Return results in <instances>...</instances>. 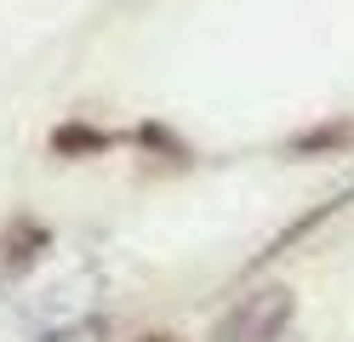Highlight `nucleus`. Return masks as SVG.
<instances>
[{
    "label": "nucleus",
    "instance_id": "nucleus-1",
    "mask_svg": "<svg viewBox=\"0 0 354 342\" xmlns=\"http://www.w3.org/2000/svg\"><path fill=\"white\" fill-rule=\"evenodd\" d=\"M286 325H292V291L286 285H257L252 296H240V303L217 319L212 342H280Z\"/></svg>",
    "mask_w": 354,
    "mask_h": 342
},
{
    "label": "nucleus",
    "instance_id": "nucleus-2",
    "mask_svg": "<svg viewBox=\"0 0 354 342\" xmlns=\"http://www.w3.org/2000/svg\"><path fill=\"white\" fill-rule=\"evenodd\" d=\"M115 137L109 131H92V126H57L52 131V149L57 154H97V149H109Z\"/></svg>",
    "mask_w": 354,
    "mask_h": 342
},
{
    "label": "nucleus",
    "instance_id": "nucleus-3",
    "mask_svg": "<svg viewBox=\"0 0 354 342\" xmlns=\"http://www.w3.org/2000/svg\"><path fill=\"white\" fill-rule=\"evenodd\" d=\"M348 137H354L348 120H331V126H320V131H303L292 149H297V154H315V149H337V143H348Z\"/></svg>",
    "mask_w": 354,
    "mask_h": 342
},
{
    "label": "nucleus",
    "instance_id": "nucleus-4",
    "mask_svg": "<svg viewBox=\"0 0 354 342\" xmlns=\"http://www.w3.org/2000/svg\"><path fill=\"white\" fill-rule=\"evenodd\" d=\"M138 342H183V336H166V331H149V336H138Z\"/></svg>",
    "mask_w": 354,
    "mask_h": 342
}]
</instances>
